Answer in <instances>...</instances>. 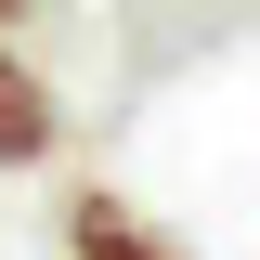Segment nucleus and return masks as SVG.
I'll use <instances>...</instances> for the list:
<instances>
[{
    "instance_id": "obj_1",
    "label": "nucleus",
    "mask_w": 260,
    "mask_h": 260,
    "mask_svg": "<svg viewBox=\"0 0 260 260\" xmlns=\"http://www.w3.org/2000/svg\"><path fill=\"white\" fill-rule=\"evenodd\" d=\"M65 260H182V247H169L143 208H117V195L91 182V195H65Z\"/></svg>"
},
{
    "instance_id": "obj_2",
    "label": "nucleus",
    "mask_w": 260,
    "mask_h": 260,
    "mask_svg": "<svg viewBox=\"0 0 260 260\" xmlns=\"http://www.w3.org/2000/svg\"><path fill=\"white\" fill-rule=\"evenodd\" d=\"M52 143H65V117H52V91H39V65L0 52V169H39Z\"/></svg>"
},
{
    "instance_id": "obj_3",
    "label": "nucleus",
    "mask_w": 260,
    "mask_h": 260,
    "mask_svg": "<svg viewBox=\"0 0 260 260\" xmlns=\"http://www.w3.org/2000/svg\"><path fill=\"white\" fill-rule=\"evenodd\" d=\"M0 13H39V0H0Z\"/></svg>"
}]
</instances>
